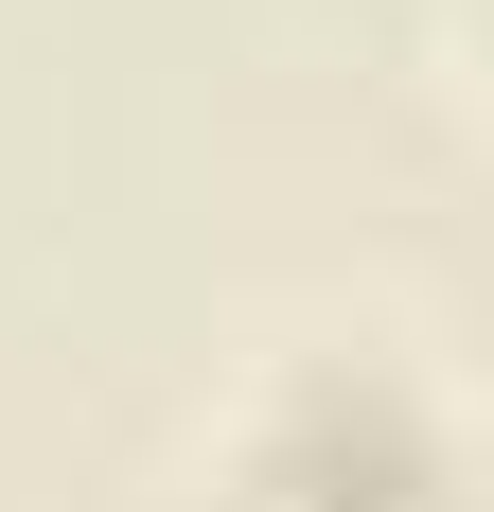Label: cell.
<instances>
[{
	"mask_svg": "<svg viewBox=\"0 0 494 512\" xmlns=\"http://www.w3.org/2000/svg\"><path fill=\"white\" fill-rule=\"evenodd\" d=\"M265 477H283L300 512H424L442 495V442H424V407H406L389 371H318L283 407V460Z\"/></svg>",
	"mask_w": 494,
	"mask_h": 512,
	"instance_id": "1",
	"label": "cell"
}]
</instances>
